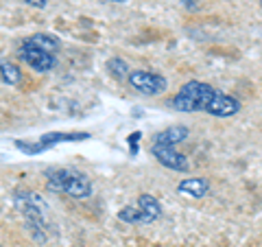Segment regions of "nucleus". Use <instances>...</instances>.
<instances>
[{
    "label": "nucleus",
    "instance_id": "1",
    "mask_svg": "<svg viewBox=\"0 0 262 247\" xmlns=\"http://www.w3.org/2000/svg\"><path fill=\"white\" fill-rule=\"evenodd\" d=\"M170 105L177 112H186V114L206 112L210 116H219V118H229L241 112V103L234 96L196 79L188 81V84L179 88V92L173 96Z\"/></svg>",
    "mask_w": 262,
    "mask_h": 247
},
{
    "label": "nucleus",
    "instance_id": "2",
    "mask_svg": "<svg viewBox=\"0 0 262 247\" xmlns=\"http://www.w3.org/2000/svg\"><path fill=\"white\" fill-rule=\"evenodd\" d=\"M46 184L55 193H66L72 199H88L92 195L90 177L72 169H51L46 171Z\"/></svg>",
    "mask_w": 262,
    "mask_h": 247
},
{
    "label": "nucleus",
    "instance_id": "3",
    "mask_svg": "<svg viewBox=\"0 0 262 247\" xmlns=\"http://www.w3.org/2000/svg\"><path fill=\"white\" fill-rule=\"evenodd\" d=\"M15 208L20 210V215L27 219V225L31 228V232H39L44 234V223H46V210L48 203L44 201L42 195H37L35 191H18L13 195Z\"/></svg>",
    "mask_w": 262,
    "mask_h": 247
},
{
    "label": "nucleus",
    "instance_id": "4",
    "mask_svg": "<svg viewBox=\"0 0 262 247\" xmlns=\"http://www.w3.org/2000/svg\"><path fill=\"white\" fill-rule=\"evenodd\" d=\"M160 217H162V205L149 193L140 195L134 205H125V208L118 212L120 221H125V223H134V225L153 223V221H158Z\"/></svg>",
    "mask_w": 262,
    "mask_h": 247
},
{
    "label": "nucleus",
    "instance_id": "5",
    "mask_svg": "<svg viewBox=\"0 0 262 247\" xmlns=\"http://www.w3.org/2000/svg\"><path fill=\"white\" fill-rule=\"evenodd\" d=\"M127 79H129V86L144 96H158L162 92H166V88H168L166 77L158 75V72H149V70H131Z\"/></svg>",
    "mask_w": 262,
    "mask_h": 247
},
{
    "label": "nucleus",
    "instance_id": "6",
    "mask_svg": "<svg viewBox=\"0 0 262 247\" xmlns=\"http://www.w3.org/2000/svg\"><path fill=\"white\" fill-rule=\"evenodd\" d=\"M151 153H153V158L162 164V167L173 169V171H182V173L188 171V160H186V155L179 153L175 147L153 142V145H151Z\"/></svg>",
    "mask_w": 262,
    "mask_h": 247
},
{
    "label": "nucleus",
    "instance_id": "7",
    "mask_svg": "<svg viewBox=\"0 0 262 247\" xmlns=\"http://www.w3.org/2000/svg\"><path fill=\"white\" fill-rule=\"evenodd\" d=\"M20 59L27 64L29 68L37 70V72H48L57 66L55 55L44 53V51H39V48H33V46H27V44H22V48H20Z\"/></svg>",
    "mask_w": 262,
    "mask_h": 247
},
{
    "label": "nucleus",
    "instance_id": "8",
    "mask_svg": "<svg viewBox=\"0 0 262 247\" xmlns=\"http://www.w3.org/2000/svg\"><path fill=\"white\" fill-rule=\"evenodd\" d=\"M88 138H90L88 131H51V134H44L37 142L46 151L59 142H79V140H88Z\"/></svg>",
    "mask_w": 262,
    "mask_h": 247
},
{
    "label": "nucleus",
    "instance_id": "9",
    "mask_svg": "<svg viewBox=\"0 0 262 247\" xmlns=\"http://www.w3.org/2000/svg\"><path fill=\"white\" fill-rule=\"evenodd\" d=\"M177 191L182 195H190L194 199H201L210 193V182L203 177H188V179H182L177 186Z\"/></svg>",
    "mask_w": 262,
    "mask_h": 247
},
{
    "label": "nucleus",
    "instance_id": "10",
    "mask_svg": "<svg viewBox=\"0 0 262 247\" xmlns=\"http://www.w3.org/2000/svg\"><path fill=\"white\" fill-rule=\"evenodd\" d=\"M24 44L33 46V48H39V51L51 53V55H55L61 48V42L55 35H51V33H35V35H31L29 39H24Z\"/></svg>",
    "mask_w": 262,
    "mask_h": 247
},
{
    "label": "nucleus",
    "instance_id": "11",
    "mask_svg": "<svg viewBox=\"0 0 262 247\" xmlns=\"http://www.w3.org/2000/svg\"><path fill=\"white\" fill-rule=\"evenodd\" d=\"M186 138H188V127H184V125H173V127H168V129H162L160 134H155L153 142L177 147L179 142H184Z\"/></svg>",
    "mask_w": 262,
    "mask_h": 247
},
{
    "label": "nucleus",
    "instance_id": "12",
    "mask_svg": "<svg viewBox=\"0 0 262 247\" xmlns=\"http://www.w3.org/2000/svg\"><path fill=\"white\" fill-rule=\"evenodd\" d=\"M0 79L5 81L7 86H20L22 84V70L9 59L0 61Z\"/></svg>",
    "mask_w": 262,
    "mask_h": 247
},
{
    "label": "nucleus",
    "instance_id": "13",
    "mask_svg": "<svg viewBox=\"0 0 262 247\" xmlns=\"http://www.w3.org/2000/svg\"><path fill=\"white\" fill-rule=\"evenodd\" d=\"M107 70H110V75L114 79H127L129 72H131L129 64L125 59H120V57H114V59L107 61Z\"/></svg>",
    "mask_w": 262,
    "mask_h": 247
},
{
    "label": "nucleus",
    "instance_id": "14",
    "mask_svg": "<svg viewBox=\"0 0 262 247\" xmlns=\"http://www.w3.org/2000/svg\"><path fill=\"white\" fill-rule=\"evenodd\" d=\"M142 138L140 131H136L134 136H129V149H131V155H136L138 153V140Z\"/></svg>",
    "mask_w": 262,
    "mask_h": 247
},
{
    "label": "nucleus",
    "instance_id": "15",
    "mask_svg": "<svg viewBox=\"0 0 262 247\" xmlns=\"http://www.w3.org/2000/svg\"><path fill=\"white\" fill-rule=\"evenodd\" d=\"M22 3H27L29 7H35V9H44L48 5V0H22Z\"/></svg>",
    "mask_w": 262,
    "mask_h": 247
},
{
    "label": "nucleus",
    "instance_id": "16",
    "mask_svg": "<svg viewBox=\"0 0 262 247\" xmlns=\"http://www.w3.org/2000/svg\"><path fill=\"white\" fill-rule=\"evenodd\" d=\"M184 5H186V7H190V9H194V7H196L194 0H184Z\"/></svg>",
    "mask_w": 262,
    "mask_h": 247
},
{
    "label": "nucleus",
    "instance_id": "17",
    "mask_svg": "<svg viewBox=\"0 0 262 247\" xmlns=\"http://www.w3.org/2000/svg\"><path fill=\"white\" fill-rule=\"evenodd\" d=\"M103 3H127V0H103Z\"/></svg>",
    "mask_w": 262,
    "mask_h": 247
},
{
    "label": "nucleus",
    "instance_id": "18",
    "mask_svg": "<svg viewBox=\"0 0 262 247\" xmlns=\"http://www.w3.org/2000/svg\"><path fill=\"white\" fill-rule=\"evenodd\" d=\"M260 7H262V0H260Z\"/></svg>",
    "mask_w": 262,
    "mask_h": 247
}]
</instances>
